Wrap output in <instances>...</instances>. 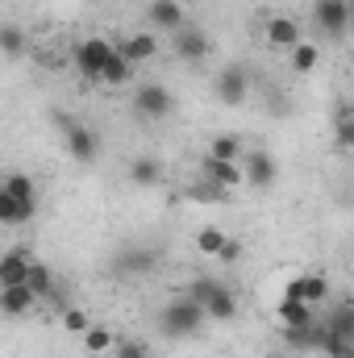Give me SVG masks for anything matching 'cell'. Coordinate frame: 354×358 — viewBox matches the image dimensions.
<instances>
[{
    "label": "cell",
    "instance_id": "d590c367",
    "mask_svg": "<svg viewBox=\"0 0 354 358\" xmlns=\"http://www.w3.org/2000/svg\"><path fill=\"white\" fill-rule=\"evenodd\" d=\"M217 259H221V263H238V259H242V242H238V238H225L221 250H217Z\"/></svg>",
    "mask_w": 354,
    "mask_h": 358
},
{
    "label": "cell",
    "instance_id": "e575fe53",
    "mask_svg": "<svg viewBox=\"0 0 354 358\" xmlns=\"http://www.w3.org/2000/svg\"><path fill=\"white\" fill-rule=\"evenodd\" d=\"M63 325H67L71 334H84L92 321H88V313H84V308H63Z\"/></svg>",
    "mask_w": 354,
    "mask_h": 358
},
{
    "label": "cell",
    "instance_id": "5bb4252c",
    "mask_svg": "<svg viewBox=\"0 0 354 358\" xmlns=\"http://www.w3.org/2000/svg\"><path fill=\"white\" fill-rule=\"evenodd\" d=\"M29 250H4L0 255V287H13V283H25V271H29Z\"/></svg>",
    "mask_w": 354,
    "mask_h": 358
},
{
    "label": "cell",
    "instance_id": "f1b7e54d",
    "mask_svg": "<svg viewBox=\"0 0 354 358\" xmlns=\"http://www.w3.org/2000/svg\"><path fill=\"white\" fill-rule=\"evenodd\" d=\"M221 242H225V234H221L217 225H204V229L196 234V250H200V255H208V259H217Z\"/></svg>",
    "mask_w": 354,
    "mask_h": 358
},
{
    "label": "cell",
    "instance_id": "7a4b0ae2",
    "mask_svg": "<svg viewBox=\"0 0 354 358\" xmlns=\"http://www.w3.org/2000/svg\"><path fill=\"white\" fill-rule=\"evenodd\" d=\"M134 113L142 121H167L176 113V96L163 88V84L146 80V84H138V92H134Z\"/></svg>",
    "mask_w": 354,
    "mask_h": 358
},
{
    "label": "cell",
    "instance_id": "44dd1931",
    "mask_svg": "<svg viewBox=\"0 0 354 358\" xmlns=\"http://www.w3.org/2000/svg\"><path fill=\"white\" fill-rule=\"evenodd\" d=\"M155 263H159V250H134V246H129V250L117 255V271H121V275H134V279L146 275Z\"/></svg>",
    "mask_w": 354,
    "mask_h": 358
},
{
    "label": "cell",
    "instance_id": "1f68e13d",
    "mask_svg": "<svg viewBox=\"0 0 354 358\" xmlns=\"http://www.w3.org/2000/svg\"><path fill=\"white\" fill-rule=\"evenodd\" d=\"M213 292H217V279H204V275H200V279H192V283H187V292H183V296H187V300H196V304L204 308V300H208Z\"/></svg>",
    "mask_w": 354,
    "mask_h": 358
},
{
    "label": "cell",
    "instance_id": "2e32d148",
    "mask_svg": "<svg viewBox=\"0 0 354 358\" xmlns=\"http://www.w3.org/2000/svg\"><path fill=\"white\" fill-rule=\"evenodd\" d=\"M25 287L34 292V300H50V304H55V292H59V287H55V275H50L46 263H38V259L29 263V271H25Z\"/></svg>",
    "mask_w": 354,
    "mask_h": 358
},
{
    "label": "cell",
    "instance_id": "277c9868",
    "mask_svg": "<svg viewBox=\"0 0 354 358\" xmlns=\"http://www.w3.org/2000/svg\"><path fill=\"white\" fill-rule=\"evenodd\" d=\"M313 21H317V29L325 38L342 42L346 29H351V0H317L313 4Z\"/></svg>",
    "mask_w": 354,
    "mask_h": 358
},
{
    "label": "cell",
    "instance_id": "e0dca14e",
    "mask_svg": "<svg viewBox=\"0 0 354 358\" xmlns=\"http://www.w3.org/2000/svg\"><path fill=\"white\" fill-rule=\"evenodd\" d=\"M134 80V63H125L121 55H117V46H113V55L104 59V67H100V80L96 84H104V88H125Z\"/></svg>",
    "mask_w": 354,
    "mask_h": 358
},
{
    "label": "cell",
    "instance_id": "cb8c5ba5",
    "mask_svg": "<svg viewBox=\"0 0 354 358\" xmlns=\"http://www.w3.org/2000/svg\"><path fill=\"white\" fill-rule=\"evenodd\" d=\"M288 63H292L296 76H309V71H317V63H321V46H313V42L300 38V42L288 50Z\"/></svg>",
    "mask_w": 354,
    "mask_h": 358
},
{
    "label": "cell",
    "instance_id": "484cf974",
    "mask_svg": "<svg viewBox=\"0 0 354 358\" xmlns=\"http://www.w3.org/2000/svg\"><path fill=\"white\" fill-rule=\"evenodd\" d=\"M325 329L334 334V338H346V342H354V308L342 300L330 317H325Z\"/></svg>",
    "mask_w": 354,
    "mask_h": 358
},
{
    "label": "cell",
    "instance_id": "ffe728a7",
    "mask_svg": "<svg viewBox=\"0 0 354 358\" xmlns=\"http://www.w3.org/2000/svg\"><path fill=\"white\" fill-rule=\"evenodd\" d=\"M163 176H167V171H163V163H159L155 155H138V159L129 163V179H134L138 187H159Z\"/></svg>",
    "mask_w": 354,
    "mask_h": 358
},
{
    "label": "cell",
    "instance_id": "8fae6325",
    "mask_svg": "<svg viewBox=\"0 0 354 358\" xmlns=\"http://www.w3.org/2000/svg\"><path fill=\"white\" fill-rule=\"evenodd\" d=\"M113 46H117V55H121L125 63H134V67H138V63H150V59L159 55V38L146 34V29H142V34H129L125 42H113Z\"/></svg>",
    "mask_w": 354,
    "mask_h": 358
},
{
    "label": "cell",
    "instance_id": "f546056e",
    "mask_svg": "<svg viewBox=\"0 0 354 358\" xmlns=\"http://www.w3.org/2000/svg\"><path fill=\"white\" fill-rule=\"evenodd\" d=\"M113 342H117V338H113L104 325H88V329H84V346H88V355H104Z\"/></svg>",
    "mask_w": 354,
    "mask_h": 358
},
{
    "label": "cell",
    "instance_id": "ba28073f",
    "mask_svg": "<svg viewBox=\"0 0 354 358\" xmlns=\"http://www.w3.org/2000/svg\"><path fill=\"white\" fill-rule=\"evenodd\" d=\"M263 38H267V46L271 50H292L296 42H300V25L292 21V17H283V13H275V17H267V29H263Z\"/></svg>",
    "mask_w": 354,
    "mask_h": 358
},
{
    "label": "cell",
    "instance_id": "8d00e7d4",
    "mask_svg": "<svg viewBox=\"0 0 354 358\" xmlns=\"http://www.w3.org/2000/svg\"><path fill=\"white\" fill-rule=\"evenodd\" d=\"M55 125H59V129L67 134V129L76 125V117H71V113H63V108H55Z\"/></svg>",
    "mask_w": 354,
    "mask_h": 358
},
{
    "label": "cell",
    "instance_id": "d4e9b609",
    "mask_svg": "<svg viewBox=\"0 0 354 358\" xmlns=\"http://www.w3.org/2000/svg\"><path fill=\"white\" fill-rule=\"evenodd\" d=\"M300 300H304V304H313V308H321V304L330 300V279H325L321 271L300 275Z\"/></svg>",
    "mask_w": 354,
    "mask_h": 358
},
{
    "label": "cell",
    "instance_id": "9a60e30c",
    "mask_svg": "<svg viewBox=\"0 0 354 358\" xmlns=\"http://www.w3.org/2000/svg\"><path fill=\"white\" fill-rule=\"evenodd\" d=\"M34 304H38V300H34V292H29L25 283L0 287V313H4V317H25V313H29Z\"/></svg>",
    "mask_w": 354,
    "mask_h": 358
},
{
    "label": "cell",
    "instance_id": "4316f807",
    "mask_svg": "<svg viewBox=\"0 0 354 358\" xmlns=\"http://www.w3.org/2000/svg\"><path fill=\"white\" fill-rule=\"evenodd\" d=\"M0 187H4L8 196H17L21 204H38V187H34V179L21 176V171H17V176H4V183H0Z\"/></svg>",
    "mask_w": 354,
    "mask_h": 358
},
{
    "label": "cell",
    "instance_id": "ac0fdd59",
    "mask_svg": "<svg viewBox=\"0 0 354 358\" xmlns=\"http://www.w3.org/2000/svg\"><path fill=\"white\" fill-rule=\"evenodd\" d=\"M204 317H213V321H234V317H238V296H234L225 283H217V292L204 300Z\"/></svg>",
    "mask_w": 354,
    "mask_h": 358
},
{
    "label": "cell",
    "instance_id": "5b68a950",
    "mask_svg": "<svg viewBox=\"0 0 354 358\" xmlns=\"http://www.w3.org/2000/svg\"><path fill=\"white\" fill-rule=\"evenodd\" d=\"M213 92H217V100H221V104H229V108H234V104H242V100L250 96V76H246V67H238V63H234V67H225V71L217 76Z\"/></svg>",
    "mask_w": 354,
    "mask_h": 358
},
{
    "label": "cell",
    "instance_id": "7402d4cb",
    "mask_svg": "<svg viewBox=\"0 0 354 358\" xmlns=\"http://www.w3.org/2000/svg\"><path fill=\"white\" fill-rule=\"evenodd\" d=\"M275 317H279V329H292V325H309V321L317 317V308L304 304V300H279Z\"/></svg>",
    "mask_w": 354,
    "mask_h": 358
},
{
    "label": "cell",
    "instance_id": "d6986e66",
    "mask_svg": "<svg viewBox=\"0 0 354 358\" xmlns=\"http://www.w3.org/2000/svg\"><path fill=\"white\" fill-rule=\"evenodd\" d=\"M34 208H38V204H21L17 196H8V192L0 187V225H4V229H21V225L34 217Z\"/></svg>",
    "mask_w": 354,
    "mask_h": 358
},
{
    "label": "cell",
    "instance_id": "9c48e42d",
    "mask_svg": "<svg viewBox=\"0 0 354 358\" xmlns=\"http://www.w3.org/2000/svg\"><path fill=\"white\" fill-rule=\"evenodd\" d=\"M63 138H67V155H71L76 163H92V159L100 155V138H96V129H88L84 121H76Z\"/></svg>",
    "mask_w": 354,
    "mask_h": 358
},
{
    "label": "cell",
    "instance_id": "83f0119b",
    "mask_svg": "<svg viewBox=\"0 0 354 358\" xmlns=\"http://www.w3.org/2000/svg\"><path fill=\"white\" fill-rule=\"evenodd\" d=\"M238 155H242V138H234V134H217V138L208 142V159H229V163H238Z\"/></svg>",
    "mask_w": 354,
    "mask_h": 358
},
{
    "label": "cell",
    "instance_id": "8992f818",
    "mask_svg": "<svg viewBox=\"0 0 354 358\" xmlns=\"http://www.w3.org/2000/svg\"><path fill=\"white\" fill-rule=\"evenodd\" d=\"M279 334H283L288 350H321V342H325V317H313L309 325H292V329H279Z\"/></svg>",
    "mask_w": 354,
    "mask_h": 358
},
{
    "label": "cell",
    "instance_id": "4fadbf2b",
    "mask_svg": "<svg viewBox=\"0 0 354 358\" xmlns=\"http://www.w3.org/2000/svg\"><path fill=\"white\" fill-rule=\"evenodd\" d=\"M146 17H150L155 29H171V34L187 25V13H183L179 0H150V4H146Z\"/></svg>",
    "mask_w": 354,
    "mask_h": 358
},
{
    "label": "cell",
    "instance_id": "30bf717a",
    "mask_svg": "<svg viewBox=\"0 0 354 358\" xmlns=\"http://www.w3.org/2000/svg\"><path fill=\"white\" fill-rule=\"evenodd\" d=\"M200 176H204V183H213L217 192L242 187V167L229 163V159H204V163H200Z\"/></svg>",
    "mask_w": 354,
    "mask_h": 358
},
{
    "label": "cell",
    "instance_id": "603a6c76",
    "mask_svg": "<svg viewBox=\"0 0 354 358\" xmlns=\"http://www.w3.org/2000/svg\"><path fill=\"white\" fill-rule=\"evenodd\" d=\"M25 50H29V34L21 25H13V21H0V55L4 59H21Z\"/></svg>",
    "mask_w": 354,
    "mask_h": 358
},
{
    "label": "cell",
    "instance_id": "d6a6232c",
    "mask_svg": "<svg viewBox=\"0 0 354 358\" xmlns=\"http://www.w3.org/2000/svg\"><path fill=\"white\" fill-rule=\"evenodd\" d=\"M321 350L330 358H354V342H346V338H334L330 329H325V342H321Z\"/></svg>",
    "mask_w": 354,
    "mask_h": 358
},
{
    "label": "cell",
    "instance_id": "7c38bea8",
    "mask_svg": "<svg viewBox=\"0 0 354 358\" xmlns=\"http://www.w3.org/2000/svg\"><path fill=\"white\" fill-rule=\"evenodd\" d=\"M176 55L183 59V63H200V59L213 55V42H208V34L183 25V29H176Z\"/></svg>",
    "mask_w": 354,
    "mask_h": 358
},
{
    "label": "cell",
    "instance_id": "74e56055",
    "mask_svg": "<svg viewBox=\"0 0 354 358\" xmlns=\"http://www.w3.org/2000/svg\"><path fill=\"white\" fill-rule=\"evenodd\" d=\"M271 358H288V355H271Z\"/></svg>",
    "mask_w": 354,
    "mask_h": 358
},
{
    "label": "cell",
    "instance_id": "836d02e7",
    "mask_svg": "<svg viewBox=\"0 0 354 358\" xmlns=\"http://www.w3.org/2000/svg\"><path fill=\"white\" fill-rule=\"evenodd\" d=\"M113 350H117V358H150L146 342H138V338H121V342H113Z\"/></svg>",
    "mask_w": 354,
    "mask_h": 358
},
{
    "label": "cell",
    "instance_id": "6da1fadb",
    "mask_svg": "<svg viewBox=\"0 0 354 358\" xmlns=\"http://www.w3.org/2000/svg\"><path fill=\"white\" fill-rule=\"evenodd\" d=\"M204 321H208L204 308H200L196 300H187V296H176L171 304L159 308V329H163L167 338H192V334H200Z\"/></svg>",
    "mask_w": 354,
    "mask_h": 358
},
{
    "label": "cell",
    "instance_id": "4dcf8cb0",
    "mask_svg": "<svg viewBox=\"0 0 354 358\" xmlns=\"http://www.w3.org/2000/svg\"><path fill=\"white\" fill-rule=\"evenodd\" d=\"M354 146V121H351V104H338V150Z\"/></svg>",
    "mask_w": 354,
    "mask_h": 358
},
{
    "label": "cell",
    "instance_id": "3957f363",
    "mask_svg": "<svg viewBox=\"0 0 354 358\" xmlns=\"http://www.w3.org/2000/svg\"><path fill=\"white\" fill-rule=\"evenodd\" d=\"M113 55V42L108 38H100V34H92V38H84V42H76L71 46V63H76V71L88 80V84H96L100 80V67H104V59Z\"/></svg>",
    "mask_w": 354,
    "mask_h": 358
},
{
    "label": "cell",
    "instance_id": "52a82bcc",
    "mask_svg": "<svg viewBox=\"0 0 354 358\" xmlns=\"http://www.w3.org/2000/svg\"><path fill=\"white\" fill-rule=\"evenodd\" d=\"M275 179H279L275 159H271L267 150H250L246 163H242V183H250V187H271Z\"/></svg>",
    "mask_w": 354,
    "mask_h": 358
}]
</instances>
